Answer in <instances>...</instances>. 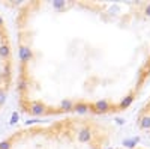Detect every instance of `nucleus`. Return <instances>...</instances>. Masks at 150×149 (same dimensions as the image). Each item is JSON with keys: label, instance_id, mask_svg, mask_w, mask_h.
Returning a JSON list of instances; mask_svg holds the SVG:
<instances>
[{"label": "nucleus", "instance_id": "f257e3e1", "mask_svg": "<svg viewBox=\"0 0 150 149\" xmlns=\"http://www.w3.org/2000/svg\"><path fill=\"white\" fill-rule=\"evenodd\" d=\"M14 27V89L30 118L122 113L150 78V2L29 0Z\"/></svg>", "mask_w": 150, "mask_h": 149}, {"label": "nucleus", "instance_id": "f03ea898", "mask_svg": "<svg viewBox=\"0 0 150 149\" xmlns=\"http://www.w3.org/2000/svg\"><path fill=\"white\" fill-rule=\"evenodd\" d=\"M112 127L95 116L71 115L9 131L0 149H107Z\"/></svg>", "mask_w": 150, "mask_h": 149}, {"label": "nucleus", "instance_id": "7ed1b4c3", "mask_svg": "<svg viewBox=\"0 0 150 149\" xmlns=\"http://www.w3.org/2000/svg\"><path fill=\"white\" fill-rule=\"evenodd\" d=\"M15 88V47L8 21L0 11V115Z\"/></svg>", "mask_w": 150, "mask_h": 149}, {"label": "nucleus", "instance_id": "20e7f679", "mask_svg": "<svg viewBox=\"0 0 150 149\" xmlns=\"http://www.w3.org/2000/svg\"><path fill=\"white\" fill-rule=\"evenodd\" d=\"M129 149H146V148H129Z\"/></svg>", "mask_w": 150, "mask_h": 149}]
</instances>
